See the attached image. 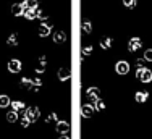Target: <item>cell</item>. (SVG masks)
Segmentation results:
<instances>
[{
  "instance_id": "cell-1",
  "label": "cell",
  "mask_w": 152,
  "mask_h": 139,
  "mask_svg": "<svg viewBox=\"0 0 152 139\" xmlns=\"http://www.w3.org/2000/svg\"><path fill=\"white\" fill-rule=\"evenodd\" d=\"M136 78L139 79L141 83H151L152 81V71L146 67H139L136 71Z\"/></svg>"
},
{
  "instance_id": "cell-2",
  "label": "cell",
  "mask_w": 152,
  "mask_h": 139,
  "mask_svg": "<svg viewBox=\"0 0 152 139\" xmlns=\"http://www.w3.org/2000/svg\"><path fill=\"white\" fill-rule=\"evenodd\" d=\"M39 115H41V112H39L37 107H29V108H26V112H24V116H26L31 123L36 121V120L39 118Z\"/></svg>"
},
{
  "instance_id": "cell-3",
  "label": "cell",
  "mask_w": 152,
  "mask_h": 139,
  "mask_svg": "<svg viewBox=\"0 0 152 139\" xmlns=\"http://www.w3.org/2000/svg\"><path fill=\"white\" fill-rule=\"evenodd\" d=\"M115 70H117L118 75H128V71H129V63H128V61H125V60H120L117 65H115Z\"/></svg>"
},
{
  "instance_id": "cell-4",
  "label": "cell",
  "mask_w": 152,
  "mask_h": 139,
  "mask_svg": "<svg viewBox=\"0 0 152 139\" xmlns=\"http://www.w3.org/2000/svg\"><path fill=\"white\" fill-rule=\"evenodd\" d=\"M141 47H142V42H141L139 37L129 39V42H128V50L129 52H136V50H139Z\"/></svg>"
},
{
  "instance_id": "cell-5",
  "label": "cell",
  "mask_w": 152,
  "mask_h": 139,
  "mask_svg": "<svg viewBox=\"0 0 152 139\" xmlns=\"http://www.w3.org/2000/svg\"><path fill=\"white\" fill-rule=\"evenodd\" d=\"M8 71L10 73H20L21 71V61L20 60H10L8 61Z\"/></svg>"
},
{
  "instance_id": "cell-6",
  "label": "cell",
  "mask_w": 152,
  "mask_h": 139,
  "mask_svg": "<svg viewBox=\"0 0 152 139\" xmlns=\"http://www.w3.org/2000/svg\"><path fill=\"white\" fill-rule=\"evenodd\" d=\"M100 96V91H99V87H89L88 89V97H89V100H99V97Z\"/></svg>"
},
{
  "instance_id": "cell-7",
  "label": "cell",
  "mask_w": 152,
  "mask_h": 139,
  "mask_svg": "<svg viewBox=\"0 0 152 139\" xmlns=\"http://www.w3.org/2000/svg\"><path fill=\"white\" fill-rule=\"evenodd\" d=\"M92 113H94V105H83L81 107V115L84 116V118H91L92 116Z\"/></svg>"
},
{
  "instance_id": "cell-8",
  "label": "cell",
  "mask_w": 152,
  "mask_h": 139,
  "mask_svg": "<svg viewBox=\"0 0 152 139\" xmlns=\"http://www.w3.org/2000/svg\"><path fill=\"white\" fill-rule=\"evenodd\" d=\"M57 131L60 134H66L70 131V123L68 121H57Z\"/></svg>"
},
{
  "instance_id": "cell-9",
  "label": "cell",
  "mask_w": 152,
  "mask_h": 139,
  "mask_svg": "<svg viewBox=\"0 0 152 139\" xmlns=\"http://www.w3.org/2000/svg\"><path fill=\"white\" fill-rule=\"evenodd\" d=\"M12 13L15 15V16L23 15L24 13V5H21V3H13L12 5Z\"/></svg>"
},
{
  "instance_id": "cell-10",
  "label": "cell",
  "mask_w": 152,
  "mask_h": 139,
  "mask_svg": "<svg viewBox=\"0 0 152 139\" xmlns=\"http://www.w3.org/2000/svg\"><path fill=\"white\" fill-rule=\"evenodd\" d=\"M53 41H55L57 44H63L65 41H66V36H65L63 31H57L55 34H53Z\"/></svg>"
},
{
  "instance_id": "cell-11",
  "label": "cell",
  "mask_w": 152,
  "mask_h": 139,
  "mask_svg": "<svg viewBox=\"0 0 152 139\" xmlns=\"http://www.w3.org/2000/svg\"><path fill=\"white\" fill-rule=\"evenodd\" d=\"M50 28L49 24H41V26H39V36H41V37H47V36L50 34Z\"/></svg>"
},
{
  "instance_id": "cell-12",
  "label": "cell",
  "mask_w": 152,
  "mask_h": 139,
  "mask_svg": "<svg viewBox=\"0 0 152 139\" xmlns=\"http://www.w3.org/2000/svg\"><path fill=\"white\" fill-rule=\"evenodd\" d=\"M147 97H149V92H146V91H142V92H136V96H134V99H136V102H139V104H142V102H146L147 100Z\"/></svg>"
},
{
  "instance_id": "cell-13",
  "label": "cell",
  "mask_w": 152,
  "mask_h": 139,
  "mask_svg": "<svg viewBox=\"0 0 152 139\" xmlns=\"http://www.w3.org/2000/svg\"><path fill=\"white\" fill-rule=\"evenodd\" d=\"M24 18H28V20H36L37 18V8L36 10H29V8H24Z\"/></svg>"
},
{
  "instance_id": "cell-14",
  "label": "cell",
  "mask_w": 152,
  "mask_h": 139,
  "mask_svg": "<svg viewBox=\"0 0 152 139\" xmlns=\"http://www.w3.org/2000/svg\"><path fill=\"white\" fill-rule=\"evenodd\" d=\"M70 76H71L70 70H66V68H60V70H58V79H61V81H65V79H70Z\"/></svg>"
},
{
  "instance_id": "cell-15",
  "label": "cell",
  "mask_w": 152,
  "mask_h": 139,
  "mask_svg": "<svg viewBox=\"0 0 152 139\" xmlns=\"http://www.w3.org/2000/svg\"><path fill=\"white\" fill-rule=\"evenodd\" d=\"M10 105H12V108H13L15 112H18V110H24V102H21V100H13Z\"/></svg>"
},
{
  "instance_id": "cell-16",
  "label": "cell",
  "mask_w": 152,
  "mask_h": 139,
  "mask_svg": "<svg viewBox=\"0 0 152 139\" xmlns=\"http://www.w3.org/2000/svg\"><path fill=\"white\" fill-rule=\"evenodd\" d=\"M10 104H12L10 97H8V96H5V94H2V96H0V107L5 108V107H8Z\"/></svg>"
},
{
  "instance_id": "cell-17",
  "label": "cell",
  "mask_w": 152,
  "mask_h": 139,
  "mask_svg": "<svg viewBox=\"0 0 152 139\" xmlns=\"http://www.w3.org/2000/svg\"><path fill=\"white\" fill-rule=\"evenodd\" d=\"M24 8H29V10H36L37 8V0H24Z\"/></svg>"
},
{
  "instance_id": "cell-18",
  "label": "cell",
  "mask_w": 152,
  "mask_h": 139,
  "mask_svg": "<svg viewBox=\"0 0 152 139\" xmlns=\"http://www.w3.org/2000/svg\"><path fill=\"white\" fill-rule=\"evenodd\" d=\"M7 120H8L10 123H15L18 120V112H15V110L8 112V113H7Z\"/></svg>"
},
{
  "instance_id": "cell-19",
  "label": "cell",
  "mask_w": 152,
  "mask_h": 139,
  "mask_svg": "<svg viewBox=\"0 0 152 139\" xmlns=\"http://www.w3.org/2000/svg\"><path fill=\"white\" fill-rule=\"evenodd\" d=\"M100 47L105 49V50L110 49V47H112V37H105L104 41H100Z\"/></svg>"
},
{
  "instance_id": "cell-20",
  "label": "cell",
  "mask_w": 152,
  "mask_h": 139,
  "mask_svg": "<svg viewBox=\"0 0 152 139\" xmlns=\"http://www.w3.org/2000/svg\"><path fill=\"white\" fill-rule=\"evenodd\" d=\"M104 108H105V104H104V102L100 100V99H99V100H96V102H94V110H97V112H102Z\"/></svg>"
},
{
  "instance_id": "cell-21",
  "label": "cell",
  "mask_w": 152,
  "mask_h": 139,
  "mask_svg": "<svg viewBox=\"0 0 152 139\" xmlns=\"http://www.w3.org/2000/svg\"><path fill=\"white\" fill-rule=\"evenodd\" d=\"M21 86L26 87V89H32V79H29V78H23V79H21Z\"/></svg>"
},
{
  "instance_id": "cell-22",
  "label": "cell",
  "mask_w": 152,
  "mask_h": 139,
  "mask_svg": "<svg viewBox=\"0 0 152 139\" xmlns=\"http://www.w3.org/2000/svg\"><path fill=\"white\" fill-rule=\"evenodd\" d=\"M7 44H8V45H16V44H18L16 34H12V36H10V37L7 39Z\"/></svg>"
},
{
  "instance_id": "cell-23",
  "label": "cell",
  "mask_w": 152,
  "mask_h": 139,
  "mask_svg": "<svg viewBox=\"0 0 152 139\" xmlns=\"http://www.w3.org/2000/svg\"><path fill=\"white\" fill-rule=\"evenodd\" d=\"M83 31L88 32V34H89V32L92 31V24L89 23V21H83Z\"/></svg>"
},
{
  "instance_id": "cell-24",
  "label": "cell",
  "mask_w": 152,
  "mask_h": 139,
  "mask_svg": "<svg viewBox=\"0 0 152 139\" xmlns=\"http://www.w3.org/2000/svg\"><path fill=\"white\" fill-rule=\"evenodd\" d=\"M137 3V0H123V5L128 7V8H134Z\"/></svg>"
},
{
  "instance_id": "cell-25",
  "label": "cell",
  "mask_w": 152,
  "mask_h": 139,
  "mask_svg": "<svg viewBox=\"0 0 152 139\" xmlns=\"http://www.w3.org/2000/svg\"><path fill=\"white\" fill-rule=\"evenodd\" d=\"M92 53V45H84L83 47V57H88Z\"/></svg>"
},
{
  "instance_id": "cell-26",
  "label": "cell",
  "mask_w": 152,
  "mask_h": 139,
  "mask_svg": "<svg viewBox=\"0 0 152 139\" xmlns=\"http://www.w3.org/2000/svg\"><path fill=\"white\" fill-rule=\"evenodd\" d=\"M144 60L152 61V49H147L146 52H144Z\"/></svg>"
},
{
  "instance_id": "cell-27",
  "label": "cell",
  "mask_w": 152,
  "mask_h": 139,
  "mask_svg": "<svg viewBox=\"0 0 152 139\" xmlns=\"http://www.w3.org/2000/svg\"><path fill=\"white\" fill-rule=\"evenodd\" d=\"M41 84H42V81H41L39 78H37V79H32V89H34V91L39 89V87H41Z\"/></svg>"
},
{
  "instance_id": "cell-28",
  "label": "cell",
  "mask_w": 152,
  "mask_h": 139,
  "mask_svg": "<svg viewBox=\"0 0 152 139\" xmlns=\"http://www.w3.org/2000/svg\"><path fill=\"white\" fill-rule=\"evenodd\" d=\"M21 125H23V128H28V126L31 125V121H29V120H28L24 115H23V118H21Z\"/></svg>"
},
{
  "instance_id": "cell-29",
  "label": "cell",
  "mask_w": 152,
  "mask_h": 139,
  "mask_svg": "<svg viewBox=\"0 0 152 139\" xmlns=\"http://www.w3.org/2000/svg\"><path fill=\"white\" fill-rule=\"evenodd\" d=\"M37 18H39V20H45V18H47V13H45V12H41V10L37 8Z\"/></svg>"
},
{
  "instance_id": "cell-30",
  "label": "cell",
  "mask_w": 152,
  "mask_h": 139,
  "mask_svg": "<svg viewBox=\"0 0 152 139\" xmlns=\"http://www.w3.org/2000/svg\"><path fill=\"white\" fill-rule=\"evenodd\" d=\"M50 121H57V115H55V113H50V115L47 116V123H50Z\"/></svg>"
},
{
  "instance_id": "cell-31",
  "label": "cell",
  "mask_w": 152,
  "mask_h": 139,
  "mask_svg": "<svg viewBox=\"0 0 152 139\" xmlns=\"http://www.w3.org/2000/svg\"><path fill=\"white\" fill-rule=\"evenodd\" d=\"M58 139H70V138H68V136H66V134H61V136H60Z\"/></svg>"
}]
</instances>
